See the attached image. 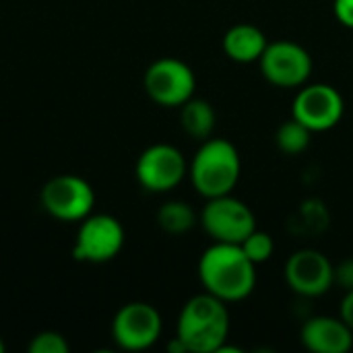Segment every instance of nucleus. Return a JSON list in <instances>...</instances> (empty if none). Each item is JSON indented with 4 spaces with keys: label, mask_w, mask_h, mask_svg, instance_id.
Returning <instances> with one entry per match:
<instances>
[{
    "label": "nucleus",
    "mask_w": 353,
    "mask_h": 353,
    "mask_svg": "<svg viewBox=\"0 0 353 353\" xmlns=\"http://www.w3.org/2000/svg\"><path fill=\"white\" fill-rule=\"evenodd\" d=\"M199 279L205 292L223 302L246 300L256 285V265L240 244L215 242L199 261Z\"/></svg>",
    "instance_id": "nucleus-1"
},
{
    "label": "nucleus",
    "mask_w": 353,
    "mask_h": 353,
    "mask_svg": "<svg viewBox=\"0 0 353 353\" xmlns=\"http://www.w3.org/2000/svg\"><path fill=\"white\" fill-rule=\"evenodd\" d=\"M230 333V312L225 302L205 292L190 298L176 327V337L188 353H219Z\"/></svg>",
    "instance_id": "nucleus-2"
},
{
    "label": "nucleus",
    "mask_w": 353,
    "mask_h": 353,
    "mask_svg": "<svg viewBox=\"0 0 353 353\" xmlns=\"http://www.w3.org/2000/svg\"><path fill=\"white\" fill-rule=\"evenodd\" d=\"M240 153L228 139L203 141L188 170L194 190L205 199L232 194L240 180Z\"/></svg>",
    "instance_id": "nucleus-3"
},
{
    "label": "nucleus",
    "mask_w": 353,
    "mask_h": 353,
    "mask_svg": "<svg viewBox=\"0 0 353 353\" xmlns=\"http://www.w3.org/2000/svg\"><path fill=\"white\" fill-rule=\"evenodd\" d=\"M39 203L43 211L58 221H83L93 211L95 192L81 176L62 174L41 186Z\"/></svg>",
    "instance_id": "nucleus-4"
},
{
    "label": "nucleus",
    "mask_w": 353,
    "mask_h": 353,
    "mask_svg": "<svg viewBox=\"0 0 353 353\" xmlns=\"http://www.w3.org/2000/svg\"><path fill=\"white\" fill-rule=\"evenodd\" d=\"M201 225L215 242L242 244L256 230V217L246 203L232 194H223L207 199L201 213Z\"/></svg>",
    "instance_id": "nucleus-5"
},
{
    "label": "nucleus",
    "mask_w": 353,
    "mask_h": 353,
    "mask_svg": "<svg viewBox=\"0 0 353 353\" xmlns=\"http://www.w3.org/2000/svg\"><path fill=\"white\" fill-rule=\"evenodd\" d=\"M122 246L124 228L116 217L108 213L87 215L77 232L72 259L81 263H108L120 254Z\"/></svg>",
    "instance_id": "nucleus-6"
},
{
    "label": "nucleus",
    "mask_w": 353,
    "mask_h": 353,
    "mask_svg": "<svg viewBox=\"0 0 353 353\" xmlns=\"http://www.w3.org/2000/svg\"><path fill=\"white\" fill-rule=\"evenodd\" d=\"M147 95L163 108H180L194 97L196 79L192 68L178 58H159L145 70Z\"/></svg>",
    "instance_id": "nucleus-7"
},
{
    "label": "nucleus",
    "mask_w": 353,
    "mask_h": 353,
    "mask_svg": "<svg viewBox=\"0 0 353 353\" xmlns=\"http://www.w3.org/2000/svg\"><path fill=\"white\" fill-rule=\"evenodd\" d=\"M259 64L263 77L271 85L283 89L302 87L312 74V58L308 50L288 39L267 43Z\"/></svg>",
    "instance_id": "nucleus-8"
},
{
    "label": "nucleus",
    "mask_w": 353,
    "mask_h": 353,
    "mask_svg": "<svg viewBox=\"0 0 353 353\" xmlns=\"http://www.w3.org/2000/svg\"><path fill=\"white\" fill-rule=\"evenodd\" d=\"M161 316L147 302H130L122 306L112 321V337L120 350L143 352L161 337Z\"/></svg>",
    "instance_id": "nucleus-9"
},
{
    "label": "nucleus",
    "mask_w": 353,
    "mask_h": 353,
    "mask_svg": "<svg viewBox=\"0 0 353 353\" xmlns=\"http://www.w3.org/2000/svg\"><path fill=\"white\" fill-rule=\"evenodd\" d=\"M188 165L180 149L157 143L147 147L137 161V180L149 192H170L186 176Z\"/></svg>",
    "instance_id": "nucleus-10"
},
{
    "label": "nucleus",
    "mask_w": 353,
    "mask_h": 353,
    "mask_svg": "<svg viewBox=\"0 0 353 353\" xmlns=\"http://www.w3.org/2000/svg\"><path fill=\"white\" fill-rule=\"evenodd\" d=\"M343 97L341 93L325 83L306 85L298 91L292 108V118L302 122L312 132H325L337 126L343 118Z\"/></svg>",
    "instance_id": "nucleus-11"
},
{
    "label": "nucleus",
    "mask_w": 353,
    "mask_h": 353,
    "mask_svg": "<svg viewBox=\"0 0 353 353\" xmlns=\"http://www.w3.org/2000/svg\"><path fill=\"white\" fill-rule=\"evenodd\" d=\"M285 281L298 296L319 298L335 283V267L319 250H298L285 263Z\"/></svg>",
    "instance_id": "nucleus-12"
},
{
    "label": "nucleus",
    "mask_w": 353,
    "mask_h": 353,
    "mask_svg": "<svg viewBox=\"0 0 353 353\" xmlns=\"http://www.w3.org/2000/svg\"><path fill=\"white\" fill-rule=\"evenodd\" d=\"M302 345L312 353H347L353 347V331L343 319L314 316L300 331Z\"/></svg>",
    "instance_id": "nucleus-13"
},
{
    "label": "nucleus",
    "mask_w": 353,
    "mask_h": 353,
    "mask_svg": "<svg viewBox=\"0 0 353 353\" xmlns=\"http://www.w3.org/2000/svg\"><path fill=\"white\" fill-rule=\"evenodd\" d=\"M267 43L269 41L259 27L240 23V25H234L232 29H228V33L223 37V52L228 54L230 60H234L238 64H250V62L261 60Z\"/></svg>",
    "instance_id": "nucleus-14"
},
{
    "label": "nucleus",
    "mask_w": 353,
    "mask_h": 353,
    "mask_svg": "<svg viewBox=\"0 0 353 353\" xmlns=\"http://www.w3.org/2000/svg\"><path fill=\"white\" fill-rule=\"evenodd\" d=\"M180 124L188 137L207 141L215 128V110L209 101L190 97L184 105H180Z\"/></svg>",
    "instance_id": "nucleus-15"
},
{
    "label": "nucleus",
    "mask_w": 353,
    "mask_h": 353,
    "mask_svg": "<svg viewBox=\"0 0 353 353\" xmlns=\"http://www.w3.org/2000/svg\"><path fill=\"white\" fill-rule=\"evenodd\" d=\"M194 223H196V215L192 207L184 201H168L157 211V225L165 234L172 236L186 234L188 230L194 228Z\"/></svg>",
    "instance_id": "nucleus-16"
},
{
    "label": "nucleus",
    "mask_w": 353,
    "mask_h": 353,
    "mask_svg": "<svg viewBox=\"0 0 353 353\" xmlns=\"http://www.w3.org/2000/svg\"><path fill=\"white\" fill-rule=\"evenodd\" d=\"M310 134H312V130H308L302 122L292 118V120L283 122L277 128L275 141H277V147H279L281 153H285V155H300L302 151L308 149Z\"/></svg>",
    "instance_id": "nucleus-17"
},
{
    "label": "nucleus",
    "mask_w": 353,
    "mask_h": 353,
    "mask_svg": "<svg viewBox=\"0 0 353 353\" xmlns=\"http://www.w3.org/2000/svg\"><path fill=\"white\" fill-rule=\"evenodd\" d=\"M240 246H242L244 254H246L254 265H261V263L269 261L271 254H273V250H275L273 238H271L267 232H261V230H254Z\"/></svg>",
    "instance_id": "nucleus-18"
},
{
    "label": "nucleus",
    "mask_w": 353,
    "mask_h": 353,
    "mask_svg": "<svg viewBox=\"0 0 353 353\" xmlns=\"http://www.w3.org/2000/svg\"><path fill=\"white\" fill-rule=\"evenodd\" d=\"M29 353H68L70 345L64 339V335L56 333V331H41L37 333L29 345H27Z\"/></svg>",
    "instance_id": "nucleus-19"
},
{
    "label": "nucleus",
    "mask_w": 353,
    "mask_h": 353,
    "mask_svg": "<svg viewBox=\"0 0 353 353\" xmlns=\"http://www.w3.org/2000/svg\"><path fill=\"white\" fill-rule=\"evenodd\" d=\"M335 283L345 292L353 290V259H345L335 267Z\"/></svg>",
    "instance_id": "nucleus-20"
},
{
    "label": "nucleus",
    "mask_w": 353,
    "mask_h": 353,
    "mask_svg": "<svg viewBox=\"0 0 353 353\" xmlns=\"http://www.w3.org/2000/svg\"><path fill=\"white\" fill-rule=\"evenodd\" d=\"M333 8H335L337 21H339L343 27L353 29V0H335Z\"/></svg>",
    "instance_id": "nucleus-21"
},
{
    "label": "nucleus",
    "mask_w": 353,
    "mask_h": 353,
    "mask_svg": "<svg viewBox=\"0 0 353 353\" xmlns=\"http://www.w3.org/2000/svg\"><path fill=\"white\" fill-rule=\"evenodd\" d=\"M341 319L347 323V327L353 331V290L345 294L343 304H341Z\"/></svg>",
    "instance_id": "nucleus-22"
},
{
    "label": "nucleus",
    "mask_w": 353,
    "mask_h": 353,
    "mask_svg": "<svg viewBox=\"0 0 353 353\" xmlns=\"http://www.w3.org/2000/svg\"><path fill=\"white\" fill-rule=\"evenodd\" d=\"M168 352L172 353H188V350H186V345L178 339V337H174V341H170L168 343Z\"/></svg>",
    "instance_id": "nucleus-23"
},
{
    "label": "nucleus",
    "mask_w": 353,
    "mask_h": 353,
    "mask_svg": "<svg viewBox=\"0 0 353 353\" xmlns=\"http://www.w3.org/2000/svg\"><path fill=\"white\" fill-rule=\"evenodd\" d=\"M4 350H6V347H4V341L0 339V353H4Z\"/></svg>",
    "instance_id": "nucleus-24"
}]
</instances>
